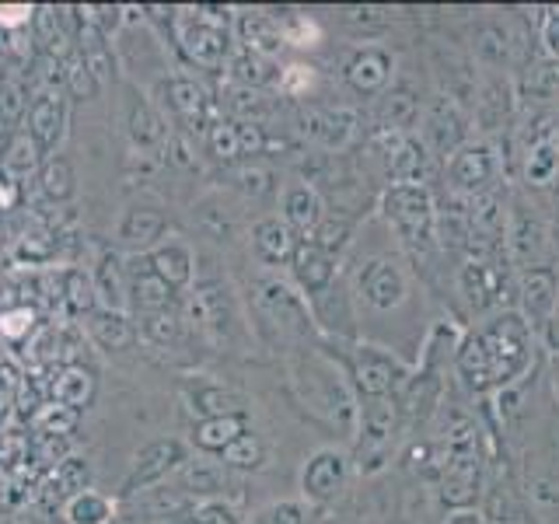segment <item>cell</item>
I'll return each instance as SVG.
<instances>
[{"label": "cell", "instance_id": "cell-24", "mask_svg": "<svg viewBox=\"0 0 559 524\" xmlns=\"http://www.w3.org/2000/svg\"><path fill=\"white\" fill-rule=\"evenodd\" d=\"M151 270L175 290V287L189 284V276H192V259H189V252L182 249V245H165V249H157V252L151 255Z\"/></svg>", "mask_w": 559, "mask_h": 524}, {"label": "cell", "instance_id": "cell-1", "mask_svg": "<svg viewBox=\"0 0 559 524\" xmlns=\"http://www.w3.org/2000/svg\"><path fill=\"white\" fill-rule=\"evenodd\" d=\"M535 329L521 319L518 308H503L462 332V343L454 349V371L476 395L503 392L535 367Z\"/></svg>", "mask_w": 559, "mask_h": 524}, {"label": "cell", "instance_id": "cell-31", "mask_svg": "<svg viewBox=\"0 0 559 524\" xmlns=\"http://www.w3.org/2000/svg\"><path fill=\"white\" fill-rule=\"evenodd\" d=\"M192 406L197 413H203V419H214V416H231L241 413V398L227 389H197L192 395Z\"/></svg>", "mask_w": 559, "mask_h": 524}, {"label": "cell", "instance_id": "cell-7", "mask_svg": "<svg viewBox=\"0 0 559 524\" xmlns=\"http://www.w3.org/2000/svg\"><path fill=\"white\" fill-rule=\"evenodd\" d=\"M402 416L395 398H378V402H360V419H357V468L360 472H378L392 458L399 444Z\"/></svg>", "mask_w": 559, "mask_h": 524}, {"label": "cell", "instance_id": "cell-48", "mask_svg": "<svg viewBox=\"0 0 559 524\" xmlns=\"http://www.w3.org/2000/svg\"><path fill=\"white\" fill-rule=\"evenodd\" d=\"M311 67H287V74H284V87L290 95H301L305 87L311 84Z\"/></svg>", "mask_w": 559, "mask_h": 524}, {"label": "cell", "instance_id": "cell-36", "mask_svg": "<svg viewBox=\"0 0 559 524\" xmlns=\"http://www.w3.org/2000/svg\"><path fill=\"white\" fill-rule=\"evenodd\" d=\"M210 151L224 162H231V157L241 154V122H214L210 127Z\"/></svg>", "mask_w": 559, "mask_h": 524}, {"label": "cell", "instance_id": "cell-13", "mask_svg": "<svg viewBox=\"0 0 559 524\" xmlns=\"http://www.w3.org/2000/svg\"><path fill=\"white\" fill-rule=\"evenodd\" d=\"M290 266H294V276H297V284H301V290L308 297H319V294H325L332 284H336L340 255L325 252L322 245H314L311 238H301V241H297V249H294Z\"/></svg>", "mask_w": 559, "mask_h": 524}, {"label": "cell", "instance_id": "cell-19", "mask_svg": "<svg viewBox=\"0 0 559 524\" xmlns=\"http://www.w3.org/2000/svg\"><path fill=\"white\" fill-rule=\"evenodd\" d=\"M130 276H133V287H130L133 290V305L140 311H144V314L168 311V305H171V287L151 270V259H144V262L136 259L133 266H130Z\"/></svg>", "mask_w": 559, "mask_h": 524}, {"label": "cell", "instance_id": "cell-55", "mask_svg": "<svg viewBox=\"0 0 559 524\" xmlns=\"http://www.w3.org/2000/svg\"><path fill=\"white\" fill-rule=\"evenodd\" d=\"M556 147H559V130H556Z\"/></svg>", "mask_w": 559, "mask_h": 524}, {"label": "cell", "instance_id": "cell-44", "mask_svg": "<svg viewBox=\"0 0 559 524\" xmlns=\"http://www.w3.org/2000/svg\"><path fill=\"white\" fill-rule=\"evenodd\" d=\"M98 290L109 297L112 305H119V297H122V266H119L116 255H102V262H98Z\"/></svg>", "mask_w": 559, "mask_h": 524}, {"label": "cell", "instance_id": "cell-8", "mask_svg": "<svg viewBox=\"0 0 559 524\" xmlns=\"http://www.w3.org/2000/svg\"><path fill=\"white\" fill-rule=\"evenodd\" d=\"M448 186L465 200H483L493 196V189L500 182V154L486 140H468L465 147L454 151L448 162Z\"/></svg>", "mask_w": 559, "mask_h": 524}, {"label": "cell", "instance_id": "cell-25", "mask_svg": "<svg viewBox=\"0 0 559 524\" xmlns=\"http://www.w3.org/2000/svg\"><path fill=\"white\" fill-rule=\"evenodd\" d=\"M92 336L102 349H127L133 343V325L119 311H95L92 314Z\"/></svg>", "mask_w": 559, "mask_h": 524}, {"label": "cell", "instance_id": "cell-40", "mask_svg": "<svg viewBox=\"0 0 559 524\" xmlns=\"http://www.w3.org/2000/svg\"><path fill=\"white\" fill-rule=\"evenodd\" d=\"M35 162H39V147L32 144V136H14L11 144H8V154H4L8 171L25 175V171L35 168Z\"/></svg>", "mask_w": 559, "mask_h": 524}, {"label": "cell", "instance_id": "cell-23", "mask_svg": "<svg viewBox=\"0 0 559 524\" xmlns=\"http://www.w3.org/2000/svg\"><path fill=\"white\" fill-rule=\"evenodd\" d=\"M162 231H165V217L157 214V210H151V206H140V210H130L127 217H122V224H119V238L122 241H130V245H151L154 238H162Z\"/></svg>", "mask_w": 559, "mask_h": 524}, {"label": "cell", "instance_id": "cell-42", "mask_svg": "<svg viewBox=\"0 0 559 524\" xmlns=\"http://www.w3.org/2000/svg\"><path fill=\"white\" fill-rule=\"evenodd\" d=\"M252 524H308V514L301 503H270L266 511H259Z\"/></svg>", "mask_w": 559, "mask_h": 524}, {"label": "cell", "instance_id": "cell-14", "mask_svg": "<svg viewBox=\"0 0 559 524\" xmlns=\"http://www.w3.org/2000/svg\"><path fill=\"white\" fill-rule=\"evenodd\" d=\"M182 458H186V451H182L179 441H151L147 448H140V451H136L133 472H130V479H127V489L157 483L171 465H179Z\"/></svg>", "mask_w": 559, "mask_h": 524}, {"label": "cell", "instance_id": "cell-4", "mask_svg": "<svg viewBox=\"0 0 559 524\" xmlns=\"http://www.w3.org/2000/svg\"><path fill=\"white\" fill-rule=\"evenodd\" d=\"M332 357H336V367L360 402L395 398L402 392V384L413 374L409 360L402 357L399 349L381 346V343H360V340L340 343L332 349Z\"/></svg>", "mask_w": 559, "mask_h": 524}, {"label": "cell", "instance_id": "cell-46", "mask_svg": "<svg viewBox=\"0 0 559 524\" xmlns=\"http://www.w3.org/2000/svg\"><path fill=\"white\" fill-rule=\"evenodd\" d=\"M28 325H32V311L28 308H14V311L4 314V319H0V332H4V336H22Z\"/></svg>", "mask_w": 559, "mask_h": 524}, {"label": "cell", "instance_id": "cell-52", "mask_svg": "<svg viewBox=\"0 0 559 524\" xmlns=\"http://www.w3.org/2000/svg\"><path fill=\"white\" fill-rule=\"evenodd\" d=\"M552 381H556V395H559V360H556V371H552Z\"/></svg>", "mask_w": 559, "mask_h": 524}, {"label": "cell", "instance_id": "cell-35", "mask_svg": "<svg viewBox=\"0 0 559 524\" xmlns=\"http://www.w3.org/2000/svg\"><path fill=\"white\" fill-rule=\"evenodd\" d=\"M231 70H235V78L241 84H249V87H259V84L273 81V63H270V57H262V52H252V49H245L241 57L231 63Z\"/></svg>", "mask_w": 559, "mask_h": 524}, {"label": "cell", "instance_id": "cell-17", "mask_svg": "<svg viewBox=\"0 0 559 524\" xmlns=\"http://www.w3.org/2000/svg\"><path fill=\"white\" fill-rule=\"evenodd\" d=\"M325 221L322 196L311 186H290L284 192V224L294 235H314V227Z\"/></svg>", "mask_w": 559, "mask_h": 524}, {"label": "cell", "instance_id": "cell-6", "mask_svg": "<svg viewBox=\"0 0 559 524\" xmlns=\"http://www.w3.org/2000/svg\"><path fill=\"white\" fill-rule=\"evenodd\" d=\"M479 476H483V462H479V430L472 424L451 427L444 454H441V486H444V500L454 507H465L472 497L479 493Z\"/></svg>", "mask_w": 559, "mask_h": 524}, {"label": "cell", "instance_id": "cell-41", "mask_svg": "<svg viewBox=\"0 0 559 524\" xmlns=\"http://www.w3.org/2000/svg\"><path fill=\"white\" fill-rule=\"evenodd\" d=\"M144 336L157 346H168V343L179 340V319L168 311H154L144 319Z\"/></svg>", "mask_w": 559, "mask_h": 524}, {"label": "cell", "instance_id": "cell-53", "mask_svg": "<svg viewBox=\"0 0 559 524\" xmlns=\"http://www.w3.org/2000/svg\"><path fill=\"white\" fill-rule=\"evenodd\" d=\"M8 409V395L4 392H0V413H4Z\"/></svg>", "mask_w": 559, "mask_h": 524}, {"label": "cell", "instance_id": "cell-9", "mask_svg": "<svg viewBox=\"0 0 559 524\" xmlns=\"http://www.w3.org/2000/svg\"><path fill=\"white\" fill-rule=\"evenodd\" d=\"M419 140L430 157H448L468 144V116L451 95H433L430 105L419 112Z\"/></svg>", "mask_w": 559, "mask_h": 524}, {"label": "cell", "instance_id": "cell-10", "mask_svg": "<svg viewBox=\"0 0 559 524\" xmlns=\"http://www.w3.org/2000/svg\"><path fill=\"white\" fill-rule=\"evenodd\" d=\"M514 294H518V314H521V319L535 329V336L549 340L552 314H556V266L518 270Z\"/></svg>", "mask_w": 559, "mask_h": 524}, {"label": "cell", "instance_id": "cell-2", "mask_svg": "<svg viewBox=\"0 0 559 524\" xmlns=\"http://www.w3.org/2000/svg\"><path fill=\"white\" fill-rule=\"evenodd\" d=\"M349 297H354L357 322H364V314L389 322L416 311V279L399 245L374 249L357 259L354 276H349Z\"/></svg>", "mask_w": 559, "mask_h": 524}, {"label": "cell", "instance_id": "cell-21", "mask_svg": "<svg viewBox=\"0 0 559 524\" xmlns=\"http://www.w3.org/2000/svg\"><path fill=\"white\" fill-rule=\"evenodd\" d=\"M249 430L245 427V413H231V416H214V419H203L197 427V444L203 451H224L227 444H235L238 437Z\"/></svg>", "mask_w": 559, "mask_h": 524}, {"label": "cell", "instance_id": "cell-27", "mask_svg": "<svg viewBox=\"0 0 559 524\" xmlns=\"http://www.w3.org/2000/svg\"><path fill=\"white\" fill-rule=\"evenodd\" d=\"M241 35H245V43H249V49L262 52V57H266L270 49H276L280 39H284V32H280V25L270 14H245Z\"/></svg>", "mask_w": 559, "mask_h": 524}, {"label": "cell", "instance_id": "cell-49", "mask_svg": "<svg viewBox=\"0 0 559 524\" xmlns=\"http://www.w3.org/2000/svg\"><path fill=\"white\" fill-rule=\"evenodd\" d=\"M542 43H546L552 57H559V11H549L546 22H542Z\"/></svg>", "mask_w": 559, "mask_h": 524}, {"label": "cell", "instance_id": "cell-28", "mask_svg": "<svg viewBox=\"0 0 559 524\" xmlns=\"http://www.w3.org/2000/svg\"><path fill=\"white\" fill-rule=\"evenodd\" d=\"M221 458H224V465H231V468H259L262 462H266V444L259 441V433L245 430L235 444H227L221 451Z\"/></svg>", "mask_w": 559, "mask_h": 524}, {"label": "cell", "instance_id": "cell-22", "mask_svg": "<svg viewBox=\"0 0 559 524\" xmlns=\"http://www.w3.org/2000/svg\"><path fill=\"white\" fill-rule=\"evenodd\" d=\"M168 102H171V109L179 112V119L189 122V127H200V122H203L206 95H203V87L197 81H189V78L168 81Z\"/></svg>", "mask_w": 559, "mask_h": 524}, {"label": "cell", "instance_id": "cell-12", "mask_svg": "<svg viewBox=\"0 0 559 524\" xmlns=\"http://www.w3.org/2000/svg\"><path fill=\"white\" fill-rule=\"evenodd\" d=\"M343 78L357 95H381L395 78V57L384 46H360L346 60Z\"/></svg>", "mask_w": 559, "mask_h": 524}, {"label": "cell", "instance_id": "cell-43", "mask_svg": "<svg viewBox=\"0 0 559 524\" xmlns=\"http://www.w3.org/2000/svg\"><path fill=\"white\" fill-rule=\"evenodd\" d=\"M67 301L74 311H92L95 308V284L84 273H67Z\"/></svg>", "mask_w": 559, "mask_h": 524}, {"label": "cell", "instance_id": "cell-34", "mask_svg": "<svg viewBox=\"0 0 559 524\" xmlns=\"http://www.w3.org/2000/svg\"><path fill=\"white\" fill-rule=\"evenodd\" d=\"M112 517V507H109V500L105 497H98V493H78L74 500H70V521L74 524H105Z\"/></svg>", "mask_w": 559, "mask_h": 524}, {"label": "cell", "instance_id": "cell-29", "mask_svg": "<svg viewBox=\"0 0 559 524\" xmlns=\"http://www.w3.org/2000/svg\"><path fill=\"white\" fill-rule=\"evenodd\" d=\"M43 192L49 200H67L74 196V168H70L67 157H49V162L43 165Z\"/></svg>", "mask_w": 559, "mask_h": 524}, {"label": "cell", "instance_id": "cell-26", "mask_svg": "<svg viewBox=\"0 0 559 524\" xmlns=\"http://www.w3.org/2000/svg\"><path fill=\"white\" fill-rule=\"evenodd\" d=\"M57 398L70 409H81L95 398V374L84 371V367H67L57 378Z\"/></svg>", "mask_w": 559, "mask_h": 524}, {"label": "cell", "instance_id": "cell-38", "mask_svg": "<svg viewBox=\"0 0 559 524\" xmlns=\"http://www.w3.org/2000/svg\"><path fill=\"white\" fill-rule=\"evenodd\" d=\"M35 32H39V43L46 46L49 60L63 57V52H67V35L60 32V25H57V14H52L49 8H43L39 14H35Z\"/></svg>", "mask_w": 559, "mask_h": 524}, {"label": "cell", "instance_id": "cell-45", "mask_svg": "<svg viewBox=\"0 0 559 524\" xmlns=\"http://www.w3.org/2000/svg\"><path fill=\"white\" fill-rule=\"evenodd\" d=\"M189 524H238V517L231 507H224V503H203L192 511Z\"/></svg>", "mask_w": 559, "mask_h": 524}, {"label": "cell", "instance_id": "cell-32", "mask_svg": "<svg viewBox=\"0 0 559 524\" xmlns=\"http://www.w3.org/2000/svg\"><path fill=\"white\" fill-rule=\"evenodd\" d=\"M81 424V409H70L63 402H52V406L35 413V427L46 437H60V433H70Z\"/></svg>", "mask_w": 559, "mask_h": 524}, {"label": "cell", "instance_id": "cell-37", "mask_svg": "<svg viewBox=\"0 0 559 524\" xmlns=\"http://www.w3.org/2000/svg\"><path fill=\"white\" fill-rule=\"evenodd\" d=\"M63 81H67L70 95H74V98H95V95L102 92V84L95 81L92 70L84 67V60H81V57H70V60H67Z\"/></svg>", "mask_w": 559, "mask_h": 524}, {"label": "cell", "instance_id": "cell-18", "mask_svg": "<svg viewBox=\"0 0 559 524\" xmlns=\"http://www.w3.org/2000/svg\"><path fill=\"white\" fill-rule=\"evenodd\" d=\"M252 245H255V255L262 262H270V266H280V262H290L294 259L297 235L280 217H262L252 227Z\"/></svg>", "mask_w": 559, "mask_h": 524}, {"label": "cell", "instance_id": "cell-11", "mask_svg": "<svg viewBox=\"0 0 559 524\" xmlns=\"http://www.w3.org/2000/svg\"><path fill=\"white\" fill-rule=\"evenodd\" d=\"M349 479V458L343 451L322 448L314 451L301 468V489L311 503H329L336 500Z\"/></svg>", "mask_w": 559, "mask_h": 524}, {"label": "cell", "instance_id": "cell-16", "mask_svg": "<svg viewBox=\"0 0 559 524\" xmlns=\"http://www.w3.org/2000/svg\"><path fill=\"white\" fill-rule=\"evenodd\" d=\"M186 52L203 67H221L227 57V28L221 22H206V17H192L186 35Z\"/></svg>", "mask_w": 559, "mask_h": 524}, {"label": "cell", "instance_id": "cell-20", "mask_svg": "<svg viewBox=\"0 0 559 524\" xmlns=\"http://www.w3.org/2000/svg\"><path fill=\"white\" fill-rule=\"evenodd\" d=\"M559 175V147L556 136H542L524 154V179L528 186H552Z\"/></svg>", "mask_w": 559, "mask_h": 524}, {"label": "cell", "instance_id": "cell-3", "mask_svg": "<svg viewBox=\"0 0 559 524\" xmlns=\"http://www.w3.org/2000/svg\"><path fill=\"white\" fill-rule=\"evenodd\" d=\"M381 221L392 231L395 245L402 249L409 262L430 259L441 245V235H437V224H441V214H437L433 192L427 186H413V182H389V189L381 192Z\"/></svg>", "mask_w": 559, "mask_h": 524}, {"label": "cell", "instance_id": "cell-50", "mask_svg": "<svg viewBox=\"0 0 559 524\" xmlns=\"http://www.w3.org/2000/svg\"><path fill=\"white\" fill-rule=\"evenodd\" d=\"M17 200H22V186L11 179H0V210H11Z\"/></svg>", "mask_w": 559, "mask_h": 524}, {"label": "cell", "instance_id": "cell-51", "mask_svg": "<svg viewBox=\"0 0 559 524\" xmlns=\"http://www.w3.org/2000/svg\"><path fill=\"white\" fill-rule=\"evenodd\" d=\"M549 340L559 343V266H556V314H552V329H549Z\"/></svg>", "mask_w": 559, "mask_h": 524}, {"label": "cell", "instance_id": "cell-30", "mask_svg": "<svg viewBox=\"0 0 559 524\" xmlns=\"http://www.w3.org/2000/svg\"><path fill=\"white\" fill-rule=\"evenodd\" d=\"M476 52L486 67H503L511 60V35L500 25H486L479 35H476Z\"/></svg>", "mask_w": 559, "mask_h": 524}, {"label": "cell", "instance_id": "cell-39", "mask_svg": "<svg viewBox=\"0 0 559 524\" xmlns=\"http://www.w3.org/2000/svg\"><path fill=\"white\" fill-rule=\"evenodd\" d=\"M52 486H57V493L70 497V493H84L87 486V462L81 458H63L57 465V476H52Z\"/></svg>", "mask_w": 559, "mask_h": 524}, {"label": "cell", "instance_id": "cell-54", "mask_svg": "<svg viewBox=\"0 0 559 524\" xmlns=\"http://www.w3.org/2000/svg\"><path fill=\"white\" fill-rule=\"evenodd\" d=\"M0 49H4V28H0Z\"/></svg>", "mask_w": 559, "mask_h": 524}, {"label": "cell", "instance_id": "cell-15", "mask_svg": "<svg viewBox=\"0 0 559 524\" xmlns=\"http://www.w3.org/2000/svg\"><path fill=\"white\" fill-rule=\"evenodd\" d=\"M63 122H67L63 98L39 95V98L32 102V109H28V136H32V144L39 147V154L57 147V140L63 136Z\"/></svg>", "mask_w": 559, "mask_h": 524}, {"label": "cell", "instance_id": "cell-47", "mask_svg": "<svg viewBox=\"0 0 559 524\" xmlns=\"http://www.w3.org/2000/svg\"><path fill=\"white\" fill-rule=\"evenodd\" d=\"M22 109H25L22 92L11 87V84L0 87V112H4V119H17V116H22Z\"/></svg>", "mask_w": 559, "mask_h": 524}, {"label": "cell", "instance_id": "cell-5", "mask_svg": "<svg viewBox=\"0 0 559 524\" xmlns=\"http://www.w3.org/2000/svg\"><path fill=\"white\" fill-rule=\"evenodd\" d=\"M518 273L511 270L507 249L497 252H468V259L454 273V294L459 305L472 322L486 319V314L503 311V297L514 290Z\"/></svg>", "mask_w": 559, "mask_h": 524}, {"label": "cell", "instance_id": "cell-33", "mask_svg": "<svg viewBox=\"0 0 559 524\" xmlns=\"http://www.w3.org/2000/svg\"><path fill=\"white\" fill-rule=\"evenodd\" d=\"M130 133L136 144H157V140H162V119H157L151 112V105L140 102L136 95L130 102Z\"/></svg>", "mask_w": 559, "mask_h": 524}]
</instances>
